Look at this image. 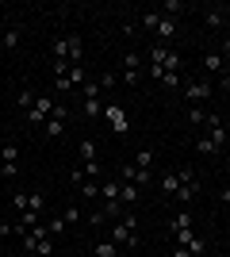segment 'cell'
Wrapping results in <instances>:
<instances>
[{
    "label": "cell",
    "mask_w": 230,
    "mask_h": 257,
    "mask_svg": "<svg viewBox=\"0 0 230 257\" xmlns=\"http://www.w3.org/2000/svg\"><path fill=\"white\" fill-rule=\"evenodd\" d=\"M134 215L127 211L123 215V219H115V226H111V242H115V246H127V249H134L138 246V230H134Z\"/></svg>",
    "instance_id": "obj_1"
},
{
    "label": "cell",
    "mask_w": 230,
    "mask_h": 257,
    "mask_svg": "<svg viewBox=\"0 0 230 257\" xmlns=\"http://www.w3.org/2000/svg\"><path fill=\"white\" fill-rule=\"evenodd\" d=\"M104 119L115 127V135H131V115L123 104H104Z\"/></svg>",
    "instance_id": "obj_2"
},
{
    "label": "cell",
    "mask_w": 230,
    "mask_h": 257,
    "mask_svg": "<svg viewBox=\"0 0 230 257\" xmlns=\"http://www.w3.org/2000/svg\"><path fill=\"white\" fill-rule=\"evenodd\" d=\"M138 77H142V54L131 46L123 54V85H138Z\"/></svg>",
    "instance_id": "obj_3"
},
{
    "label": "cell",
    "mask_w": 230,
    "mask_h": 257,
    "mask_svg": "<svg viewBox=\"0 0 230 257\" xmlns=\"http://www.w3.org/2000/svg\"><path fill=\"white\" fill-rule=\"evenodd\" d=\"M16 173H20V146L4 142L0 146V177H16Z\"/></svg>",
    "instance_id": "obj_4"
},
{
    "label": "cell",
    "mask_w": 230,
    "mask_h": 257,
    "mask_svg": "<svg viewBox=\"0 0 230 257\" xmlns=\"http://www.w3.org/2000/svg\"><path fill=\"white\" fill-rule=\"evenodd\" d=\"M184 100L192 107H199L203 100H211V81H188L184 85Z\"/></svg>",
    "instance_id": "obj_5"
},
{
    "label": "cell",
    "mask_w": 230,
    "mask_h": 257,
    "mask_svg": "<svg viewBox=\"0 0 230 257\" xmlns=\"http://www.w3.org/2000/svg\"><path fill=\"white\" fill-rule=\"evenodd\" d=\"M50 111H54V96H39V100H35V107L27 111V123H46Z\"/></svg>",
    "instance_id": "obj_6"
},
{
    "label": "cell",
    "mask_w": 230,
    "mask_h": 257,
    "mask_svg": "<svg viewBox=\"0 0 230 257\" xmlns=\"http://www.w3.org/2000/svg\"><path fill=\"white\" fill-rule=\"evenodd\" d=\"M123 184H138V188H146V184H150V169H138V165H134V161H131V165H123Z\"/></svg>",
    "instance_id": "obj_7"
},
{
    "label": "cell",
    "mask_w": 230,
    "mask_h": 257,
    "mask_svg": "<svg viewBox=\"0 0 230 257\" xmlns=\"http://www.w3.org/2000/svg\"><path fill=\"white\" fill-rule=\"evenodd\" d=\"M69 43V65H85V39L81 35H66Z\"/></svg>",
    "instance_id": "obj_8"
},
{
    "label": "cell",
    "mask_w": 230,
    "mask_h": 257,
    "mask_svg": "<svg viewBox=\"0 0 230 257\" xmlns=\"http://www.w3.org/2000/svg\"><path fill=\"white\" fill-rule=\"evenodd\" d=\"M119 200H123V207L138 204V200H142V188H138V184H119Z\"/></svg>",
    "instance_id": "obj_9"
},
{
    "label": "cell",
    "mask_w": 230,
    "mask_h": 257,
    "mask_svg": "<svg viewBox=\"0 0 230 257\" xmlns=\"http://www.w3.org/2000/svg\"><path fill=\"white\" fill-rule=\"evenodd\" d=\"M203 23H207L211 31H219L222 23H226V12H222V8H207V12H203Z\"/></svg>",
    "instance_id": "obj_10"
},
{
    "label": "cell",
    "mask_w": 230,
    "mask_h": 257,
    "mask_svg": "<svg viewBox=\"0 0 230 257\" xmlns=\"http://www.w3.org/2000/svg\"><path fill=\"white\" fill-rule=\"evenodd\" d=\"M153 35H157L161 43H169V39H173V35H176V20H169V16H161V23H157V31H153Z\"/></svg>",
    "instance_id": "obj_11"
},
{
    "label": "cell",
    "mask_w": 230,
    "mask_h": 257,
    "mask_svg": "<svg viewBox=\"0 0 230 257\" xmlns=\"http://www.w3.org/2000/svg\"><path fill=\"white\" fill-rule=\"evenodd\" d=\"M222 65H226V58H222L219 50H211L207 58H203V69H207V73H222Z\"/></svg>",
    "instance_id": "obj_12"
},
{
    "label": "cell",
    "mask_w": 230,
    "mask_h": 257,
    "mask_svg": "<svg viewBox=\"0 0 230 257\" xmlns=\"http://www.w3.org/2000/svg\"><path fill=\"white\" fill-rule=\"evenodd\" d=\"M176 188H180V177H176V173H165V177H161V192L176 196Z\"/></svg>",
    "instance_id": "obj_13"
},
{
    "label": "cell",
    "mask_w": 230,
    "mask_h": 257,
    "mask_svg": "<svg viewBox=\"0 0 230 257\" xmlns=\"http://www.w3.org/2000/svg\"><path fill=\"white\" fill-rule=\"evenodd\" d=\"M23 211H46V196L43 192H27V207Z\"/></svg>",
    "instance_id": "obj_14"
},
{
    "label": "cell",
    "mask_w": 230,
    "mask_h": 257,
    "mask_svg": "<svg viewBox=\"0 0 230 257\" xmlns=\"http://www.w3.org/2000/svg\"><path fill=\"white\" fill-rule=\"evenodd\" d=\"M180 12H184V0H165L161 4V16H169V20H176Z\"/></svg>",
    "instance_id": "obj_15"
},
{
    "label": "cell",
    "mask_w": 230,
    "mask_h": 257,
    "mask_svg": "<svg viewBox=\"0 0 230 257\" xmlns=\"http://www.w3.org/2000/svg\"><path fill=\"white\" fill-rule=\"evenodd\" d=\"M100 200H119V184L115 181H100Z\"/></svg>",
    "instance_id": "obj_16"
},
{
    "label": "cell",
    "mask_w": 230,
    "mask_h": 257,
    "mask_svg": "<svg viewBox=\"0 0 230 257\" xmlns=\"http://www.w3.org/2000/svg\"><path fill=\"white\" fill-rule=\"evenodd\" d=\"M0 46H4V50H12V46H20V27H8V31L0 35Z\"/></svg>",
    "instance_id": "obj_17"
},
{
    "label": "cell",
    "mask_w": 230,
    "mask_h": 257,
    "mask_svg": "<svg viewBox=\"0 0 230 257\" xmlns=\"http://www.w3.org/2000/svg\"><path fill=\"white\" fill-rule=\"evenodd\" d=\"M46 135H50V139H62V135H66V123H62V119H46Z\"/></svg>",
    "instance_id": "obj_18"
},
{
    "label": "cell",
    "mask_w": 230,
    "mask_h": 257,
    "mask_svg": "<svg viewBox=\"0 0 230 257\" xmlns=\"http://www.w3.org/2000/svg\"><path fill=\"white\" fill-rule=\"evenodd\" d=\"M85 115L88 119H100V115H104V100H85Z\"/></svg>",
    "instance_id": "obj_19"
},
{
    "label": "cell",
    "mask_w": 230,
    "mask_h": 257,
    "mask_svg": "<svg viewBox=\"0 0 230 257\" xmlns=\"http://www.w3.org/2000/svg\"><path fill=\"white\" fill-rule=\"evenodd\" d=\"M157 23H161V12H142V27L146 31H157Z\"/></svg>",
    "instance_id": "obj_20"
},
{
    "label": "cell",
    "mask_w": 230,
    "mask_h": 257,
    "mask_svg": "<svg viewBox=\"0 0 230 257\" xmlns=\"http://www.w3.org/2000/svg\"><path fill=\"white\" fill-rule=\"evenodd\" d=\"M196 146H199V154H219V150H222V146H219L215 139H211V135H207V139H199Z\"/></svg>",
    "instance_id": "obj_21"
},
{
    "label": "cell",
    "mask_w": 230,
    "mask_h": 257,
    "mask_svg": "<svg viewBox=\"0 0 230 257\" xmlns=\"http://www.w3.org/2000/svg\"><path fill=\"white\" fill-rule=\"evenodd\" d=\"M35 100H39V96H35L31 88H23V92H20V100H16V104H20L23 111H31V107H35Z\"/></svg>",
    "instance_id": "obj_22"
},
{
    "label": "cell",
    "mask_w": 230,
    "mask_h": 257,
    "mask_svg": "<svg viewBox=\"0 0 230 257\" xmlns=\"http://www.w3.org/2000/svg\"><path fill=\"white\" fill-rule=\"evenodd\" d=\"M192 226V211H176V219H173V230H188Z\"/></svg>",
    "instance_id": "obj_23"
},
{
    "label": "cell",
    "mask_w": 230,
    "mask_h": 257,
    "mask_svg": "<svg viewBox=\"0 0 230 257\" xmlns=\"http://www.w3.org/2000/svg\"><path fill=\"white\" fill-rule=\"evenodd\" d=\"M62 58L69 62V43L66 39H54V62H62Z\"/></svg>",
    "instance_id": "obj_24"
},
{
    "label": "cell",
    "mask_w": 230,
    "mask_h": 257,
    "mask_svg": "<svg viewBox=\"0 0 230 257\" xmlns=\"http://www.w3.org/2000/svg\"><path fill=\"white\" fill-rule=\"evenodd\" d=\"M81 158H85V161H96V142H92V139L81 142Z\"/></svg>",
    "instance_id": "obj_25"
},
{
    "label": "cell",
    "mask_w": 230,
    "mask_h": 257,
    "mask_svg": "<svg viewBox=\"0 0 230 257\" xmlns=\"http://www.w3.org/2000/svg\"><path fill=\"white\" fill-rule=\"evenodd\" d=\"M134 165H138V169H150V165H153V150H138Z\"/></svg>",
    "instance_id": "obj_26"
},
{
    "label": "cell",
    "mask_w": 230,
    "mask_h": 257,
    "mask_svg": "<svg viewBox=\"0 0 230 257\" xmlns=\"http://www.w3.org/2000/svg\"><path fill=\"white\" fill-rule=\"evenodd\" d=\"M92 253H96V257H115V242H96Z\"/></svg>",
    "instance_id": "obj_27"
},
{
    "label": "cell",
    "mask_w": 230,
    "mask_h": 257,
    "mask_svg": "<svg viewBox=\"0 0 230 257\" xmlns=\"http://www.w3.org/2000/svg\"><path fill=\"white\" fill-rule=\"evenodd\" d=\"M35 253H39V257H50V253H54V238H43V242L35 246Z\"/></svg>",
    "instance_id": "obj_28"
},
{
    "label": "cell",
    "mask_w": 230,
    "mask_h": 257,
    "mask_svg": "<svg viewBox=\"0 0 230 257\" xmlns=\"http://www.w3.org/2000/svg\"><path fill=\"white\" fill-rule=\"evenodd\" d=\"M85 184V200H100V184L96 181H81Z\"/></svg>",
    "instance_id": "obj_29"
},
{
    "label": "cell",
    "mask_w": 230,
    "mask_h": 257,
    "mask_svg": "<svg viewBox=\"0 0 230 257\" xmlns=\"http://www.w3.org/2000/svg\"><path fill=\"white\" fill-rule=\"evenodd\" d=\"M69 81H73V85H85V65H73V69H69Z\"/></svg>",
    "instance_id": "obj_30"
},
{
    "label": "cell",
    "mask_w": 230,
    "mask_h": 257,
    "mask_svg": "<svg viewBox=\"0 0 230 257\" xmlns=\"http://www.w3.org/2000/svg\"><path fill=\"white\" fill-rule=\"evenodd\" d=\"M46 226H50V238H58V234H62V230H66V219H50V223H46Z\"/></svg>",
    "instance_id": "obj_31"
},
{
    "label": "cell",
    "mask_w": 230,
    "mask_h": 257,
    "mask_svg": "<svg viewBox=\"0 0 230 257\" xmlns=\"http://www.w3.org/2000/svg\"><path fill=\"white\" fill-rule=\"evenodd\" d=\"M54 88H58V92H69V88H73V81H69V73H66V77H54Z\"/></svg>",
    "instance_id": "obj_32"
},
{
    "label": "cell",
    "mask_w": 230,
    "mask_h": 257,
    "mask_svg": "<svg viewBox=\"0 0 230 257\" xmlns=\"http://www.w3.org/2000/svg\"><path fill=\"white\" fill-rule=\"evenodd\" d=\"M62 219H66V226H69V223H81V207H66V215H62Z\"/></svg>",
    "instance_id": "obj_33"
},
{
    "label": "cell",
    "mask_w": 230,
    "mask_h": 257,
    "mask_svg": "<svg viewBox=\"0 0 230 257\" xmlns=\"http://www.w3.org/2000/svg\"><path fill=\"white\" fill-rule=\"evenodd\" d=\"M176 81H180V73H165V77H161V85L173 88V92H176Z\"/></svg>",
    "instance_id": "obj_34"
},
{
    "label": "cell",
    "mask_w": 230,
    "mask_h": 257,
    "mask_svg": "<svg viewBox=\"0 0 230 257\" xmlns=\"http://www.w3.org/2000/svg\"><path fill=\"white\" fill-rule=\"evenodd\" d=\"M203 115H207L203 107H188V119H192V123H203Z\"/></svg>",
    "instance_id": "obj_35"
},
{
    "label": "cell",
    "mask_w": 230,
    "mask_h": 257,
    "mask_svg": "<svg viewBox=\"0 0 230 257\" xmlns=\"http://www.w3.org/2000/svg\"><path fill=\"white\" fill-rule=\"evenodd\" d=\"M100 88H104V92H108V88H115V73H104V77H100Z\"/></svg>",
    "instance_id": "obj_36"
},
{
    "label": "cell",
    "mask_w": 230,
    "mask_h": 257,
    "mask_svg": "<svg viewBox=\"0 0 230 257\" xmlns=\"http://www.w3.org/2000/svg\"><path fill=\"white\" fill-rule=\"evenodd\" d=\"M207 131H211V139L219 142V146H222V142H226V131H222V127H207Z\"/></svg>",
    "instance_id": "obj_37"
},
{
    "label": "cell",
    "mask_w": 230,
    "mask_h": 257,
    "mask_svg": "<svg viewBox=\"0 0 230 257\" xmlns=\"http://www.w3.org/2000/svg\"><path fill=\"white\" fill-rule=\"evenodd\" d=\"M81 173H88V177H96V173H100V161H85V169H81Z\"/></svg>",
    "instance_id": "obj_38"
},
{
    "label": "cell",
    "mask_w": 230,
    "mask_h": 257,
    "mask_svg": "<svg viewBox=\"0 0 230 257\" xmlns=\"http://www.w3.org/2000/svg\"><path fill=\"white\" fill-rule=\"evenodd\" d=\"M16 234V223H0V238H12Z\"/></svg>",
    "instance_id": "obj_39"
},
{
    "label": "cell",
    "mask_w": 230,
    "mask_h": 257,
    "mask_svg": "<svg viewBox=\"0 0 230 257\" xmlns=\"http://www.w3.org/2000/svg\"><path fill=\"white\" fill-rule=\"evenodd\" d=\"M219 54H222V58L230 62V39H222V43H219Z\"/></svg>",
    "instance_id": "obj_40"
},
{
    "label": "cell",
    "mask_w": 230,
    "mask_h": 257,
    "mask_svg": "<svg viewBox=\"0 0 230 257\" xmlns=\"http://www.w3.org/2000/svg\"><path fill=\"white\" fill-rule=\"evenodd\" d=\"M219 200H222V204L230 207V188H222V192H219Z\"/></svg>",
    "instance_id": "obj_41"
},
{
    "label": "cell",
    "mask_w": 230,
    "mask_h": 257,
    "mask_svg": "<svg viewBox=\"0 0 230 257\" xmlns=\"http://www.w3.org/2000/svg\"><path fill=\"white\" fill-rule=\"evenodd\" d=\"M173 257H192V253H188L184 246H176V253H173Z\"/></svg>",
    "instance_id": "obj_42"
},
{
    "label": "cell",
    "mask_w": 230,
    "mask_h": 257,
    "mask_svg": "<svg viewBox=\"0 0 230 257\" xmlns=\"http://www.w3.org/2000/svg\"><path fill=\"white\" fill-rule=\"evenodd\" d=\"M0 50H4V46H0Z\"/></svg>",
    "instance_id": "obj_43"
},
{
    "label": "cell",
    "mask_w": 230,
    "mask_h": 257,
    "mask_svg": "<svg viewBox=\"0 0 230 257\" xmlns=\"http://www.w3.org/2000/svg\"><path fill=\"white\" fill-rule=\"evenodd\" d=\"M226 211H230V207H226Z\"/></svg>",
    "instance_id": "obj_44"
}]
</instances>
